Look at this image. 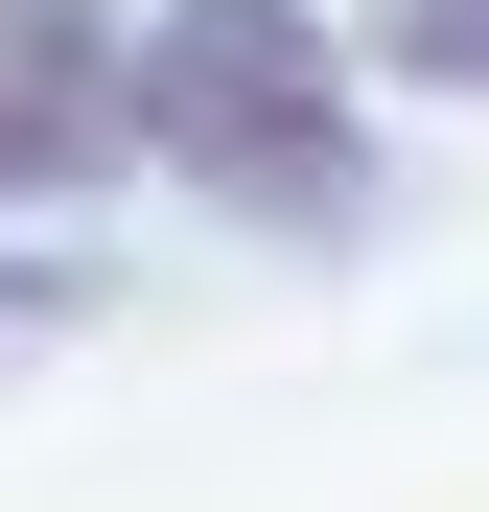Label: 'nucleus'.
I'll return each mask as SVG.
<instances>
[{
    "label": "nucleus",
    "instance_id": "obj_1",
    "mask_svg": "<svg viewBox=\"0 0 489 512\" xmlns=\"http://www.w3.org/2000/svg\"><path fill=\"white\" fill-rule=\"evenodd\" d=\"M117 117H140V163H187V187L257 210V233H326V210L373 187L326 0H163V24L117 47Z\"/></svg>",
    "mask_w": 489,
    "mask_h": 512
},
{
    "label": "nucleus",
    "instance_id": "obj_3",
    "mask_svg": "<svg viewBox=\"0 0 489 512\" xmlns=\"http://www.w3.org/2000/svg\"><path fill=\"white\" fill-rule=\"evenodd\" d=\"M373 70H420V94H489V0H373Z\"/></svg>",
    "mask_w": 489,
    "mask_h": 512
},
{
    "label": "nucleus",
    "instance_id": "obj_2",
    "mask_svg": "<svg viewBox=\"0 0 489 512\" xmlns=\"http://www.w3.org/2000/svg\"><path fill=\"white\" fill-rule=\"evenodd\" d=\"M94 163H140V117H117V24H94V0H0V210L94 187Z\"/></svg>",
    "mask_w": 489,
    "mask_h": 512
}]
</instances>
